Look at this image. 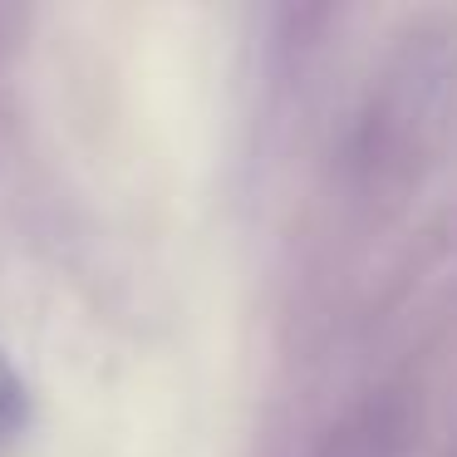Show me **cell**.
Listing matches in <instances>:
<instances>
[{"mask_svg":"<svg viewBox=\"0 0 457 457\" xmlns=\"http://www.w3.org/2000/svg\"><path fill=\"white\" fill-rule=\"evenodd\" d=\"M403 433H408L403 403L388 398V394H378V398L354 403V413L329 433V443H325L320 457H398Z\"/></svg>","mask_w":457,"mask_h":457,"instance_id":"6da1fadb","label":"cell"},{"mask_svg":"<svg viewBox=\"0 0 457 457\" xmlns=\"http://www.w3.org/2000/svg\"><path fill=\"white\" fill-rule=\"evenodd\" d=\"M25 418H30L25 384H21V374L11 369V359L0 354V443H11V437L25 428Z\"/></svg>","mask_w":457,"mask_h":457,"instance_id":"7a4b0ae2","label":"cell"}]
</instances>
